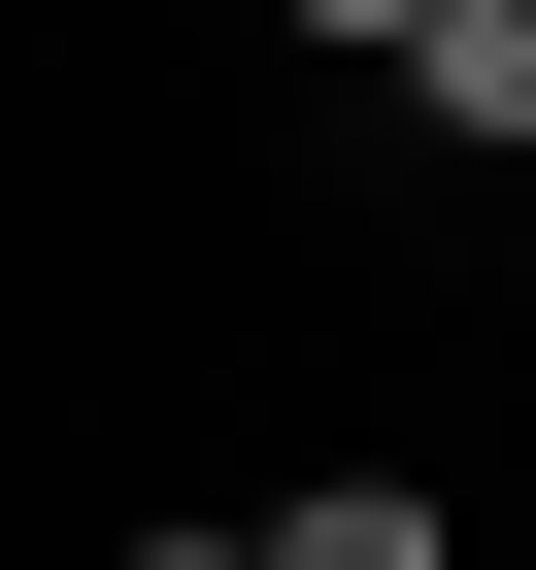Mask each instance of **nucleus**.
<instances>
[{"label": "nucleus", "instance_id": "f257e3e1", "mask_svg": "<svg viewBox=\"0 0 536 570\" xmlns=\"http://www.w3.org/2000/svg\"><path fill=\"white\" fill-rule=\"evenodd\" d=\"M201 570H469V503H436V470H302V503L201 537Z\"/></svg>", "mask_w": 536, "mask_h": 570}, {"label": "nucleus", "instance_id": "f03ea898", "mask_svg": "<svg viewBox=\"0 0 536 570\" xmlns=\"http://www.w3.org/2000/svg\"><path fill=\"white\" fill-rule=\"evenodd\" d=\"M403 101H436V135L503 168V135H536V0H403Z\"/></svg>", "mask_w": 536, "mask_h": 570}, {"label": "nucleus", "instance_id": "7ed1b4c3", "mask_svg": "<svg viewBox=\"0 0 536 570\" xmlns=\"http://www.w3.org/2000/svg\"><path fill=\"white\" fill-rule=\"evenodd\" d=\"M302 35H369V68H403V0H302Z\"/></svg>", "mask_w": 536, "mask_h": 570}]
</instances>
